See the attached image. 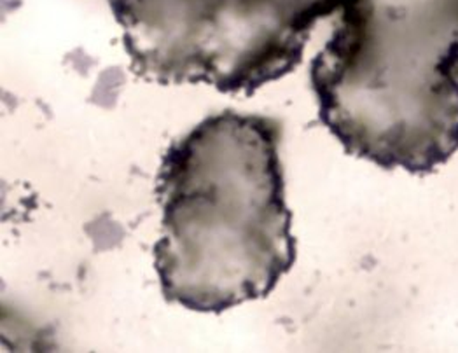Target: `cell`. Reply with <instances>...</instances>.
I'll use <instances>...</instances> for the list:
<instances>
[{"label":"cell","mask_w":458,"mask_h":353,"mask_svg":"<svg viewBox=\"0 0 458 353\" xmlns=\"http://www.w3.org/2000/svg\"><path fill=\"white\" fill-rule=\"evenodd\" d=\"M280 124L219 113L175 140L157 175L154 268L168 303L223 314L267 298L296 261Z\"/></svg>","instance_id":"1"},{"label":"cell","mask_w":458,"mask_h":353,"mask_svg":"<svg viewBox=\"0 0 458 353\" xmlns=\"http://www.w3.org/2000/svg\"><path fill=\"white\" fill-rule=\"evenodd\" d=\"M311 63L318 116L353 156L428 173L458 149V0H344Z\"/></svg>","instance_id":"2"},{"label":"cell","mask_w":458,"mask_h":353,"mask_svg":"<svg viewBox=\"0 0 458 353\" xmlns=\"http://www.w3.org/2000/svg\"><path fill=\"white\" fill-rule=\"evenodd\" d=\"M344 0H113L131 69L159 84L252 93L289 74Z\"/></svg>","instance_id":"3"}]
</instances>
